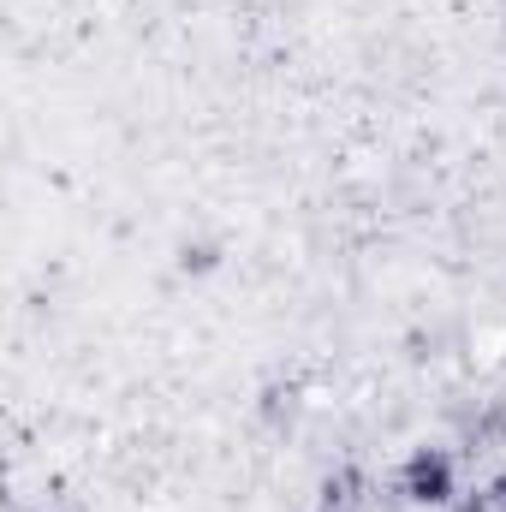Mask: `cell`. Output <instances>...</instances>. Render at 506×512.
Here are the masks:
<instances>
[{
	"label": "cell",
	"mask_w": 506,
	"mask_h": 512,
	"mask_svg": "<svg viewBox=\"0 0 506 512\" xmlns=\"http://www.w3.org/2000/svg\"><path fill=\"white\" fill-rule=\"evenodd\" d=\"M489 501H495V512H506V471L489 483Z\"/></svg>",
	"instance_id": "cell-3"
},
{
	"label": "cell",
	"mask_w": 506,
	"mask_h": 512,
	"mask_svg": "<svg viewBox=\"0 0 506 512\" xmlns=\"http://www.w3.org/2000/svg\"><path fill=\"white\" fill-rule=\"evenodd\" d=\"M399 495L411 501V507H453V495H459V459L447 453V447H435V441H423V447H411L405 459H399Z\"/></svg>",
	"instance_id": "cell-1"
},
{
	"label": "cell",
	"mask_w": 506,
	"mask_h": 512,
	"mask_svg": "<svg viewBox=\"0 0 506 512\" xmlns=\"http://www.w3.org/2000/svg\"><path fill=\"white\" fill-rule=\"evenodd\" d=\"M221 239H179V251H173V268L185 274V280H209V274H221Z\"/></svg>",
	"instance_id": "cell-2"
}]
</instances>
